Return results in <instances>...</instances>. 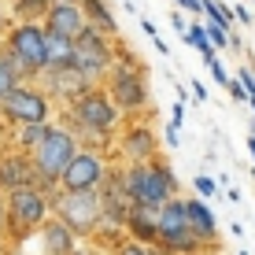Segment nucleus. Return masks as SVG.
<instances>
[{
    "label": "nucleus",
    "instance_id": "obj_26",
    "mask_svg": "<svg viewBox=\"0 0 255 255\" xmlns=\"http://www.w3.org/2000/svg\"><path fill=\"white\" fill-rule=\"evenodd\" d=\"M192 189H196L200 200H215L218 196V181L207 178V174H196V178H192Z\"/></svg>",
    "mask_w": 255,
    "mask_h": 255
},
{
    "label": "nucleus",
    "instance_id": "obj_4",
    "mask_svg": "<svg viewBox=\"0 0 255 255\" xmlns=\"http://www.w3.org/2000/svg\"><path fill=\"white\" fill-rule=\"evenodd\" d=\"M48 215H52V196L45 189L22 185L4 192V237L11 244H26Z\"/></svg>",
    "mask_w": 255,
    "mask_h": 255
},
{
    "label": "nucleus",
    "instance_id": "obj_45",
    "mask_svg": "<svg viewBox=\"0 0 255 255\" xmlns=\"http://www.w3.org/2000/svg\"><path fill=\"white\" fill-rule=\"evenodd\" d=\"M252 178H255V170H252Z\"/></svg>",
    "mask_w": 255,
    "mask_h": 255
},
{
    "label": "nucleus",
    "instance_id": "obj_16",
    "mask_svg": "<svg viewBox=\"0 0 255 255\" xmlns=\"http://www.w3.org/2000/svg\"><path fill=\"white\" fill-rule=\"evenodd\" d=\"M185 218H189V230L192 237H196L200 244H211L215 248V237H218V218H215V211H211L200 196H185Z\"/></svg>",
    "mask_w": 255,
    "mask_h": 255
},
{
    "label": "nucleus",
    "instance_id": "obj_43",
    "mask_svg": "<svg viewBox=\"0 0 255 255\" xmlns=\"http://www.w3.org/2000/svg\"><path fill=\"white\" fill-rule=\"evenodd\" d=\"M48 4H82V0H48Z\"/></svg>",
    "mask_w": 255,
    "mask_h": 255
},
{
    "label": "nucleus",
    "instance_id": "obj_31",
    "mask_svg": "<svg viewBox=\"0 0 255 255\" xmlns=\"http://www.w3.org/2000/svg\"><path fill=\"white\" fill-rule=\"evenodd\" d=\"M230 15H233V19H241V26H248V22H252V7H248V4H233V7H230Z\"/></svg>",
    "mask_w": 255,
    "mask_h": 255
},
{
    "label": "nucleus",
    "instance_id": "obj_21",
    "mask_svg": "<svg viewBox=\"0 0 255 255\" xmlns=\"http://www.w3.org/2000/svg\"><path fill=\"white\" fill-rule=\"evenodd\" d=\"M48 11V0H11L7 22H41Z\"/></svg>",
    "mask_w": 255,
    "mask_h": 255
},
{
    "label": "nucleus",
    "instance_id": "obj_41",
    "mask_svg": "<svg viewBox=\"0 0 255 255\" xmlns=\"http://www.w3.org/2000/svg\"><path fill=\"white\" fill-rule=\"evenodd\" d=\"M0 233H4V192H0Z\"/></svg>",
    "mask_w": 255,
    "mask_h": 255
},
{
    "label": "nucleus",
    "instance_id": "obj_33",
    "mask_svg": "<svg viewBox=\"0 0 255 255\" xmlns=\"http://www.w3.org/2000/svg\"><path fill=\"white\" fill-rule=\"evenodd\" d=\"M181 122H185V100H178V104H174V111H170V126L181 129Z\"/></svg>",
    "mask_w": 255,
    "mask_h": 255
},
{
    "label": "nucleus",
    "instance_id": "obj_14",
    "mask_svg": "<svg viewBox=\"0 0 255 255\" xmlns=\"http://www.w3.org/2000/svg\"><path fill=\"white\" fill-rule=\"evenodd\" d=\"M22 185H37V174H33V163L26 152H0V192H11Z\"/></svg>",
    "mask_w": 255,
    "mask_h": 255
},
{
    "label": "nucleus",
    "instance_id": "obj_28",
    "mask_svg": "<svg viewBox=\"0 0 255 255\" xmlns=\"http://www.w3.org/2000/svg\"><path fill=\"white\" fill-rule=\"evenodd\" d=\"M237 82H241V89L248 100H255V70L252 67H237Z\"/></svg>",
    "mask_w": 255,
    "mask_h": 255
},
{
    "label": "nucleus",
    "instance_id": "obj_23",
    "mask_svg": "<svg viewBox=\"0 0 255 255\" xmlns=\"http://www.w3.org/2000/svg\"><path fill=\"white\" fill-rule=\"evenodd\" d=\"M204 33H207V45L215 48V52H218V48H230V30H226V26L204 19Z\"/></svg>",
    "mask_w": 255,
    "mask_h": 255
},
{
    "label": "nucleus",
    "instance_id": "obj_11",
    "mask_svg": "<svg viewBox=\"0 0 255 255\" xmlns=\"http://www.w3.org/2000/svg\"><path fill=\"white\" fill-rule=\"evenodd\" d=\"M111 159L104 155V148H78L74 155H70V163L63 166V174H59V189L63 192H89L104 181V174H108Z\"/></svg>",
    "mask_w": 255,
    "mask_h": 255
},
{
    "label": "nucleus",
    "instance_id": "obj_25",
    "mask_svg": "<svg viewBox=\"0 0 255 255\" xmlns=\"http://www.w3.org/2000/svg\"><path fill=\"white\" fill-rule=\"evenodd\" d=\"M19 82H22V78H19V70H15L11 63H7L4 56H0V96H4V93H11Z\"/></svg>",
    "mask_w": 255,
    "mask_h": 255
},
{
    "label": "nucleus",
    "instance_id": "obj_35",
    "mask_svg": "<svg viewBox=\"0 0 255 255\" xmlns=\"http://www.w3.org/2000/svg\"><path fill=\"white\" fill-rule=\"evenodd\" d=\"M163 137H166V144H170V148H178V144H181V137H178V126H166V133H163Z\"/></svg>",
    "mask_w": 255,
    "mask_h": 255
},
{
    "label": "nucleus",
    "instance_id": "obj_27",
    "mask_svg": "<svg viewBox=\"0 0 255 255\" xmlns=\"http://www.w3.org/2000/svg\"><path fill=\"white\" fill-rule=\"evenodd\" d=\"M181 37H185V45H192V48H204L207 45V33H204V22H189L185 26V33H181Z\"/></svg>",
    "mask_w": 255,
    "mask_h": 255
},
{
    "label": "nucleus",
    "instance_id": "obj_7",
    "mask_svg": "<svg viewBox=\"0 0 255 255\" xmlns=\"http://www.w3.org/2000/svg\"><path fill=\"white\" fill-rule=\"evenodd\" d=\"M155 248L166 255H200L204 252V244L189 230L185 196H170L155 207Z\"/></svg>",
    "mask_w": 255,
    "mask_h": 255
},
{
    "label": "nucleus",
    "instance_id": "obj_30",
    "mask_svg": "<svg viewBox=\"0 0 255 255\" xmlns=\"http://www.w3.org/2000/svg\"><path fill=\"white\" fill-rule=\"evenodd\" d=\"M207 67H211V78H215V82H218V85H226V82H230V70H226L222 63H218V59H211V63H207Z\"/></svg>",
    "mask_w": 255,
    "mask_h": 255
},
{
    "label": "nucleus",
    "instance_id": "obj_42",
    "mask_svg": "<svg viewBox=\"0 0 255 255\" xmlns=\"http://www.w3.org/2000/svg\"><path fill=\"white\" fill-rule=\"evenodd\" d=\"M248 152H252V159H255V133L248 137Z\"/></svg>",
    "mask_w": 255,
    "mask_h": 255
},
{
    "label": "nucleus",
    "instance_id": "obj_15",
    "mask_svg": "<svg viewBox=\"0 0 255 255\" xmlns=\"http://www.w3.org/2000/svg\"><path fill=\"white\" fill-rule=\"evenodd\" d=\"M41 30H45V33H63V37L74 41L78 33L85 30L82 4H48L45 19H41Z\"/></svg>",
    "mask_w": 255,
    "mask_h": 255
},
{
    "label": "nucleus",
    "instance_id": "obj_10",
    "mask_svg": "<svg viewBox=\"0 0 255 255\" xmlns=\"http://www.w3.org/2000/svg\"><path fill=\"white\" fill-rule=\"evenodd\" d=\"M56 104L45 96L37 82H19L11 93L0 96V119L11 126H26V122H48Z\"/></svg>",
    "mask_w": 255,
    "mask_h": 255
},
{
    "label": "nucleus",
    "instance_id": "obj_5",
    "mask_svg": "<svg viewBox=\"0 0 255 255\" xmlns=\"http://www.w3.org/2000/svg\"><path fill=\"white\" fill-rule=\"evenodd\" d=\"M78 148L82 144H78V137L70 133L67 126L48 122L45 137L33 144V152H26L30 163H33V174H37V189H45L48 196L59 189V174H63V166L70 163V155H74Z\"/></svg>",
    "mask_w": 255,
    "mask_h": 255
},
{
    "label": "nucleus",
    "instance_id": "obj_34",
    "mask_svg": "<svg viewBox=\"0 0 255 255\" xmlns=\"http://www.w3.org/2000/svg\"><path fill=\"white\" fill-rule=\"evenodd\" d=\"M174 4H178L181 11H192V15H200V0H174Z\"/></svg>",
    "mask_w": 255,
    "mask_h": 255
},
{
    "label": "nucleus",
    "instance_id": "obj_22",
    "mask_svg": "<svg viewBox=\"0 0 255 255\" xmlns=\"http://www.w3.org/2000/svg\"><path fill=\"white\" fill-rule=\"evenodd\" d=\"M45 129H48V122H26V126H15L11 140H15L19 152H33V144L45 137Z\"/></svg>",
    "mask_w": 255,
    "mask_h": 255
},
{
    "label": "nucleus",
    "instance_id": "obj_2",
    "mask_svg": "<svg viewBox=\"0 0 255 255\" xmlns=\"http://www.w3.org/2000/svg\"><path fill=\"white\" fill-rule=\"evenodd\" d=\"M122 185L133 207H159L163 200L178 196V174L166 159H144V163H122Z\"/></svg>",
    "mask_w": 255,
    "mask_h": 255
},
{
    "label": "nucleus",
    "instance_id": "obj_36",
    "mask_svg": "<svg viewBox=\"0 0 255 255\" xmlns=\"http://www.w3.org/2000/svg\"><path fill=\"white\" fill-rule=\"evenodd\" d=\"M170 26H174L178 33H185V26H189V22H185V15H178V11H174V15H170Z\"/></svg>",
    "mask_w": 255,
    "mask_h": 255
},
{
    "label": "nucleus",
    "instance_id": "obj_38",
    "mask_svg": "<svg viewBox=\"0 0 255 255\" xmlns=\"http://www.w3.org/2000/svg\"><path fill=\"white\" fill-rule=\"evenodd\" d=\"M192 96H196V100H207V89L200 82H192Z\"/></svg>",
    "mask_w": 255,
    "mask_h": 255
},
{
    "label": "nucleus",
    "instance_id": "obj_20",
    "mask_svg": "<svg viewBox=\"0 0 255 255\" xmlns=\"http://www.w3.org/2000/svg\"><path fill=\"white\" fill-rule=\"evenodd\" d=\"M70 56H74V41L63 33H45V70L70 67Z\"/></svg>",
    "mask_w": 255,
    "mask_h": 255
},
{
    "label": "nucleus",
    "instance_id": "obj_3",
    "mask_svg": "<svg viewBox=\"0 0 255 255\" xmlns=\"http://www.w3.org/2000/svg\"><path fill=\"white\" fill-rule=\"evenodd\" d=\"M104 93L111 96V104L119 108L122 119H140L148 111V82H144V67L137 63V59H129L126 52H119L115 63L108 67V74H104Z\"/></svg>",
    "mask_w": 255,
    "mask_h": 255
},
{
    "label": "nucleus",
    "instance_id": "obj_46",
    "mask_svg": "<svg viewBox=\"0 0 255 255\" xmlns=\"http://www.w3.org/2000/svg\"><path fill=\"white\" fill-rule=\"evenodd\" d=\"M241 255H244V252H241Z\"/></svg>",
    "mask_w": 255,
    "mask_h": 255
},
{
    "label": "nucleus",
    "instance_id": "obj_40",
    "mask_svg": "<svg viewBox=\"0 0 255 255\" xmlns=\"http://www.w3.org/2000/svg\"><path fill=\"white\" fill-rule=\"evenodd\" d=\"M7 30V11H4V0H0V33Z\"/></svg>",
    "mask_w": 255,
    "mask_h": 255
},
{
    "label": "nucleus",
    "instance_id": "obj_37",
    "mask_svg": "<svg viewBox=\"0 0 255 255\" xmlns=\"http://www.w3.org/2000/svg\"><path fill=\"white\" fill-rule=\"evenodd\" d=\"M140 30H144L148 37H155V22H152V19H140Z\"/></svg>",
    "mask_w": 255,
    "mask_h": 255
},
{
    "label": "nucleus",
    "instance_id": "obj_24",
    "mask_svg": "<svg viewBox=\"0 0 255 255\" xmlns=\"http://www.w3.org/2000/svg\"><path fill=\"white\" fill-rule=\"evenodd\" d=\"M108 255H148V244H140V241H129V237H122V241L108 244Z\"/></svg>",
    "mask_w": 255,
    "mask_h": 255
},
{
    "label": "nucleus",
    "instance_id": "obj_32",
    "mask_svg": "<svg viewBox=\"0 0 255 255\" xmlns=\"http://www.w3.org/2000/svg\"><path fill=\"white\" fill-rule=\"evenodd\" d=\"M226 89H230V96L237 104H248V96H244V89H241V82H237V78H230V82H226Z\"/></svg>",
    "mask_w": 255,
    "mask_h": 255
},
{
    "label": "nucleus",
    "instance_id": "obj_39",
    "mask_svg": "<svg viewBox=\"0 0 255 255\" xmlns=\"http://www.w3.org/2000/svg\"><path fill=\"white\" fill-rule=\"evenodd\" d=\"M0 255H11V241H7L4 233H0Z\"/></svg>",
    "mask_w": 255,
    "mask_h": 255
},
{
    "label": "nucleus",
    "instance_id": "obj_18",
    "mask_svg": "<svg viewBox=\"0 0 255 255\" xmlns=\"http://www.w3.org/2000/svg\"><path fill=\"white\" fill-rule=\"evenodd\" d=\"M122 233L129 241H140V244H155V207H133L122 226Z\"/></svg>",
    "mask_w": 255,
    "mask_h": 255
},
{
    "label": "nucleus",
    "instance_id": "obj_8",
    "mask_svg": "<svg viewBox=\"0 0 255 255\" xmlns=\"http://www.w3.org/2000/svg\"><path fill=\"white\" fill-rule=\"evenodd\" d=\"M52 215H56L78 241H93V237L100 233V226H104L96 189H89V192H63V189H56L52 192Z\"/></svg>",
    "mask_w": 255,
    "mask_h": 255
},
{
    "label": "nucleus",
    "instance_id": "obj_17",
    "mask_svg": "<svg viewBox=\"0 0 255 255\" xmlns=\"http://www.w3.org/2000/svg\"><path fill=\"white\" fill-rule=\"evenodd\" d=\"M37 241H41V255H70V248L78 244V237L59 222L56 215H48L37 226Z\"/></svg>",
    "mask_w": 255,
    "mask_h": 255
},
{
    "label": "nucleus",
    "instance_id": "obj_1",
    "mask_svg": "<svg viewBox=\"0 0 255 255\" xmlns=\"http://www.w3.org/2000/svg\"><path fill=\"white\" fill-rule=\"evenodd\" d=\"M119 122H122V115L111 104V96L104 93V85H85L63 108V126L78 137V144L85 140V148L111 144V137L119 133Z\"/></svg>",
    "mask_w": 255,
    "mask_h": 255
},
{
    "label": "nucleus",
    "instance_id": "obj_13",
    "mask_svg": "<svg viewBox=\"0 0 255 255\" xmlns=\"http://www.w3.org/2000/svg\"><path fill=\"white\" fill-rule=\"evenodd\" d=\"M33 82H37L41 89H45V96H48L52 104H56V100H59V104H63V100H74V96L82 93L85 85H89L82 74H78V70H70V67H59V70H41V74L33 78Z\"/></svg>",
    "mask_w": 255,
    "mask_h": 255
},
{
    "label": "nucleus",
    "instance_id": "obj_29",
    "mask_svg": "<svg viewBox=\"0 0 255 255\" xmlns=\"http://www.w3.org/2000/svg\"><path fill=\"white\" fill-rule=\"evenodd\" d=\"M70 255H108V248H104L100 241H78L74 248H70Z\"/></svg>",
    "mask_w": 255,
    "mask_h": 255
},
{
    "label": "nucleus",
    "instance_id": "obj_44",
    "mask_svg": "<svg viewBox=\"0 0 255 255\" xmlns=\"http://www.w3.org/2000/svg\"><path fill=\"white\" fill-rule=\"evenodd\" d=\"M248 104H252V111H255V100H248Z\"/></svg>",
    "mask_w": 255,
    "mask_h": 255
},
{
    "label": "nucleus",
    "instance_id": "obj_12",
    "mask_svg": "<svg viewBox=\"0 0 255 255\" xmlns=\"http://www.w3.org/2000/svg\"><path fill=\"white\" fill-rule=\"evenodd\" d=\"M111 140L119 144V152H122L126 163H144V159H155V155H159V137H155V129L148 126L144 119H133Z\"/></svg>",
    "mask_w": 255,
    "mask_h": 255
},
{
    "label": "nucleus",
    "instance_id": "obj_9",
    "mask_svg": "<svg viewBox=\"0 0 255 255\" xmlns=\"http://www.w3.org/2000/svg\"><path fill=\"white\" fill-rule=\"evenodd\" d=\"M115 56H119L115 37H108V33H100V30H93V26H85V30L74 37L70 70H78V74H82L89 85H100L104 74H108V67L115 63Z\"/></svg>",
    "mask_w": 255,
    "mask_h": 255
},
{
    "label": "nucleus",
    "instance_id": "obj_6",
    "mask_svg": "<svg viewBox=\"0 0 255 255\" xmlns=\"http://www.w3.org/2000/svg\"><path fill=\"white\" fill-rule=\"evenodd\" d=\"M0 37H4L0 56L19 70L22 82H33L45 70V30H41V22H7V30Z\"/></svg>",
    "mask_w": 255,
    "mask_h": 255
},
{
    "label": "nucleus",
    "instance_id": "obj_19",
    "mask_svg": "<svg viewBox=\"0 0 255 255\" xmlns=\"http://www.w3.org/2000/svg\"><path fill=\"white\" fill-rule=\"evenodd\" d=\"M82 15H85V26L119 41V22H115V11L108 7V0H82Z\"/></svg>",
    "mask_w": 255,
    "mask_h": 255
}]
</instances>
